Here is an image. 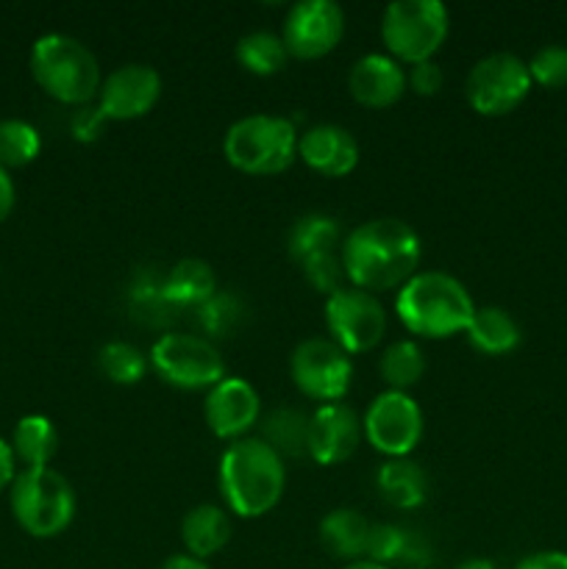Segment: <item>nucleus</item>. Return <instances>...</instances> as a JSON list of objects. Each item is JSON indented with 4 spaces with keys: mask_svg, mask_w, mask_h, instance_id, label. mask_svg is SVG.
<instances>
[{
    "mask_svg": "<svg viewBox=\"0 0 567 569\" xmlns=\"http://www.w3.org/2000/svg\"><path fill=\"white\" fill-rule=\"evenodd\" d=\"M11 450L22 467H50L59 453L61 437L44 415H26L11 433Z\"/></svg>",
    "mask_w": 567,
    "mask_h": 569,
    "instance_id": "25",
    "label": "nucleus"
},
{
    "mask_svg": "<svg viewBox=\"0 0 567 569\" xmlns=\"http://www.w3.org/2000/svg\"><path fill=\"white\" fill-rule=\"evenodd\" d=\"M372 522L361 515L359 509L350 506H339V509L328 511L320 520L317 537H320L322 550L339 561H365L367 542H370Z\"/></svg>",
    "mask_w": 567,
    "mask_h": 569,
    "instance_id": "20",
    "label": "nucleus"
},
{
    "mask_svg": "<svg viewBox=\"0 0 567 569\" xmlns=\"http://www.w3.org/2000/svg\"><path fill=\"white\" fill-rule=\"evenodd\" d=\"M442 67L434 59L417 61V64H409V70H406V83L417 94H437L442 89Z\"/></svg>",
    "mask_w": 567,
    "mask_h": 569,
    "instance_id": "35",
    "label": "nucleus"
},
{
    "mask_svg": "<svg viewBox=\"0 0 567 569\" xmlns=\"http://www.w3.org/2000/svg\"><path fill=\"white\" fill-rule=\"evenodd\" d=\"M378 370H381L387 389L409 392L415 383H420L422 372H426V353L415 339H398L381 353Z\"/></svg>",
    "mask_w": 567,
    "mask_h": 569,
    "instance_id": "27",
    "label": "nucleus"
},
{
    "mask_svg": "<svg viewBox=\"0 0 567 569\" xmlns=\"http://www.w3.org/2000/svg\"><path fill=\"white\" fill-rule=\"evenodd\" d=\"M309 417L298 409H276L265 420V442L281 456H304Z\"/></svg>",
    "mask_w": 567,
    "mask_h": 569,
    "instance_id": "30",
    "label": "nucleus"
},
{
    "mask_svg": "<svg viewBox=\"0 0 567 569\" xmlns=\"http://www.w3.org/2000/svg\"><path fill=\"white\" fill-rule=\"evenodd\" d=\"M106 117L100 114V109L94 103L78 106L70 114V133L78 139V142H94V139L103 133Z\"/></svg>",
    "mask_w": 567,
    "mask_h": 569,
    "instance_id": "34",
    "label": "nucleus"
},
{
    "mask_svg": "<svg viewBox=\"0 0 567 569\" xmlns=\"http://www.w3.org/2000/svg\"><path fill=\"white\" fill-rule=\"evenodd\" d=\"M326 326L345 353H367L387 333V311L372 292L345 283L326 298Z\"/></svg>",
    "mask_w": 567,
    "mask_h": 569,
    "instance_id": "11",
    "label": "nucleus"
},
{
    "mask_svg": "<svg viewBox=\"0 0 567 569\" xmlns=\"http://www.w3.org/2000/svg\"><path fill=\"white\" fill-rule=\"evenodd\" d=\"M31 76L53 100L67 106L94 103L98 89L103 83L98 56L92 53L83 39L72 33L50 31L33 42L31 48Z\"/></svg>",
    "mask_w": 567,
    "mask_h": 569,
    "instance_id": "4",
    "label": "nucleus"
},
{
    "mask_svg": "<svg viewBox=\"0 0 567 569\" xmlns=\"http://www.w3.org/2000/svg\"><path fill=\"white\" fill-rule=\"evenodd\" d=\"M17 459H14V450H11V445L6 442V439H0V492L3 489H9L11 483H14L17 478Z\"/></svg>",
    "mask_w": 567,
    "mask_h": 569,
    "instance_id": "37",
    "label": "nucleus"
},
{
    "mask_svg": "<svg viewBox=\"0 0 567 569\" xmlns=\"http://www.w3.org/2000/svg\"><path fill=\"white\" fill-rule=\"evenodd\" d=\"M298 159L326 178H342L359 164V142L354 131L339 122H317L300 131Z\"/></svg>",
    "mask_w": 567,
    "mask_h": 569,
    "instance_id": "17",
    "label": "nucleus"
},
{
    "mask_svg": "<svg viewBox=\"0 0 567 569\" xmlns=\"http://www.w3.org/2000/svg\"><path fill=\"white\" fill-rule=\"evenodd\" d=\"M420 237L398 217H372L359 222L342 242L348 283L372 295L404 287L420 267Z\"/></svg>",
    "mask_w": 567,
    "mask_h": 569,
    "instance_id": "1",
    "label": "nucleus"
},
{
    "mask_svg": "<svg viewBox=\"0 0 567 569\" xmlns=\"http://www.w3.org/2000/svg\"><path fill=\"white\" fill-rule=\"evenodd\" d=\"M450 31V11L442 0H392L381 14V39L400 64L434 59Z\"/></svg>",
    "mask_w": 567,
    "mask_h": 569,
    "instance_id": "7",
    "label": "nucleus"
},
{
    "mask_svg": "<svg viewBox=\"0 0 567 569\" xmlns=\"http://www.w3.org/2000/svg\"><path fill=\"white\" fill-rule=\"evenodd\" d=\"M261 417V398L248 378L226 376L206 392L203 420L222 442H237L250 433Z\"/></svg>",
    "mask_w": 567,
    "mask_h": 569,
    "instance_id": "15",
    "label": "nucleus"
},
{
    "mask_svg": "<svg viewBox=\"0 0 567 569\" xmlns=\"http://www.w3.org/2000/svg\"><path fill=\"white\" fill-rule=\"evenodd\" d=\"M376 487L381 498L395 509H420L428 498V476L417 461L387 459L376 472Z\"/></svg>",
    "mask_w": 567,
    "mask_h": 569,
    "instance_id": "22",
    "label": "nucleus"
},
{
    "mask_svg": "<svg viewBox=\"0 0 567 569\" xmlns=\"http://www.w3.org/2000/svg\"><path fill=\"white\" fill-rule=\"evenodd\" d=\"M345 28L348 20L337 0H298L284 17L281 39L295 59H320L342 42Z\"/></svg>",
    "mask_w": 567,
    "mask_h": 569,
    "instance_id": "13",
    "label": "nucleus"
},
{
    "mask_svg": "<svg viewBox=\"0 0 567 569\" xmlns=\"http://www.w3.org/2000/svg\"><path fill=\"white\" fill-rule=\"evenodd\" d=\"M17 526L33 539H53L76 520L78 498L72 483L53 467H22L9 487Z\"/></svg>",
    "mask_w": 567,
    "mask_h": 569,
    "instance_id": "5",
    "label": "nucleus"
},
{
    "mask_svg": "<svg viewBox=\"0 0 567 569\" xmlns=\"http://www.w3.org/2000/svg\"><path fill=\"white\" fill-rule=\"evenodd\" d=\"M365 439L361 417L348 403H322L309 415L306 453L322 467L348 461Z\"/></svg>",
    "mask_w": 567,
    "mask_h": 569,
    "instance_id": "16",
    "label": "nucleus"
},
{
    "mask_svg": "<svg viewBox=\"0 0 567 569\" xmlns=\"http://www.w3.org/2000/svg\"><path fill=\"white\" fill-rule=\"evenodd\" d=\"M467 339L487 356H504L520 345V326L504 306H476L467 326Z\"/></svg>",
    "mask_w": 567,
    "mask_h": 569,
    "instance_id": "23",
    "label": "nucleus"
},
{
    "mask_svg": "<svg viewBox=\"0 0 567 569\" xmlns=\"http://www.w3.org/2000/svg\"><path fill=\"white\" fill-rule=\"evenodd\" d=\"M454 569H500V567L489 559H467L461 561V565H456Z\"/></svg>",
    "mask_w": 567,
    "mask_h": 569,
    "instance_id": "40",
    "label": "nucleus"
},
{
    "mask_svg": "<svg viewBox=\"0 0 567 569\" xmlns=\"http://www.w3.org/2000/svg\"><path fill=\"white\" fill-rule=\"evenodd\" d=\"M342 569H392V567L376 565V561H354V565H345Z\"/></svg>",
    "mask_w": 567,
    "mask_h": 569,
    "instance_id": "41",
    "label": "nucleus"
},
{
    "mask_svg": "<svg viewBox=\"0 0 567 569\" xmlns=\"http://www.w3.org/2000/svg\"><path fill=\"white\" fill-rule=\"evenodd\" d=\"M14 203H17L14 181H11L9 170H3V167H0V222H6V217L14 211Z\"/></svg>",
    "mask_w": 567,
    "mask_h": 569,
    "instance_id": "38",
    "label": "nucleus"
},
{
    "mask_svg": "<svg viewBox=\"0 0 567 569\" xmlns=\"http://www.w3.org/2000/svg\"><path fill=\"white\" fill-rule=\"evenodd\" d=\"M159 569H211V567L189 553H176V556H170V559L161 561Z\"/></svg>",
    "mask_w": 567,
    "mask_h": 569,
    "instance_id": "39",
    "label": "nucleus"
},
{
    "mask_svg": "<svg viewBox=\"0 0 567 569\" xmlns=\"http://www.w3.org/2000/svg\"><path fill=\"white\" fill-rule=\"evenodd\" d=\"M472 311L476 303L465 283L442 270H417L395 298V315L406 331L426 339H448L467 331Z\"/></svg>",
    "mask_w": 567,
    "mask_h": 569,
    "instance_id": "3",
    "label": "nucleus"
},
{
    "mask_svg": "<svg viewBox=\"0 0 567 569\" xmlns=\"http://www.w3.org/2000/svg\"><path fill=\"white\" fill-rule=\"evenodd\" d=\"M233 522L228 517L226 506L198 503L183 515L181 520V542L183 553L195 556L200 561H209L231 542Z\"/></svg>",
    "mask_w": 567,
    "mask_h": 569,
    "instance_id": "19",
    "label": "nucleus"
},
{
    "mask_svg": "<svg viewBox=\"0 0 567 569\" xmlns=\"http://www.w3.org/2000/svg\"><path fill=\"white\" fill-rule=\"evenodd\" d=\"M531 81L545 89L567 87V48L565 44H545L528 61Z\"/></svg>",
    "mask_w": 567,
    "mask_h": 569,
    "instance_id": "32",
    "label": "nucleus"
},
{
    "mask_svg": "<svg viewBox=\"0 0 567 569\" xmlns=\"http://www.w3.org/2000/svg\"><path fill=\"white\" fill-rule=\"evenodd\" d=\"M534 81L528 61L509 50H495L470 67L465 81V98L478 114L500 117L515 111L531 92Z\"/></svg>",
    "mask_w": 567,
    "mask_h": 569,
    "instance_id": "9",
    "label": "nucleus"
},
{
    "mask_svg": "<svg viewBox=\"0 0 567 569\" xmlns=\"http://www.w3.org/2000/svg\"><path fill=\"white\" fill-rule=\"evenodd\" d=\"M98 365L109 381L122 383V387H133V383H139L145 378L150 359L133 342L111 339V342H106L98 350Z\"/></svg>",
    "mask_w": 567,
    "mask_h": 569,
    "instance_id": "28",
    "label": "nucleus"
},
{
    "mask_svg": "<svg viewBox=\"0 0 567 569\" xmlns=\"http://www.w3.org/2000/svg\"><path fill=\"white\" fill-rule=\"evenodd\" d=\"M289 376L306 398L317 403H342L354 383V361L331 337H309L295 345Z\"/></svg>",
    "mask_w": 567,
    "mask_h": 569,
    "instance_id": "10",
    "label": "nucleus"
},
{
    "mask_svg": "<svg viewBox=\"0 0 567 569\" xmlns=\"http://www.w3.org/2000/svg\"><path fill=\"white\" fill-rule=\"evenodd\" d=\"M222 506L242 520H256L276 509L287 489L284 456L261 437L228 442L217 465Z\"/></svg>",
    "mask_w": 567,
    "mask_h": 569,
    "instance_id": "2",
    "label": "nucleus"
},
{
    "mask_svg": "<svg viewBox=\"0 0 567 569\" xmlns=\"http://www.w3.org/2000/svg\"><path fill=\"white\" fill-rule=\"evenodd\" d=\"M409 548H411V539L404 528L392 526V522H372L365 561H376V565L392 567V561H400L409 556Z\"/></svg>",
    "mask_w": 567,
    "mask_h": 569,
    "instance_id": "31",
    "label": "nucleus"
},
{
    "mask_svg": "<svg viewBox=\"0 0 567 569\" xmlns=\"http://www.w3.org/2000/svg\"><path fill=\"white\" fill-rule=\"evenodd\" d=\"M342 228L339 220L331 214H320V211H311L295 220V226L289 228L287 248L289 256L295 261H306L317 253H334V250H342Z\"/></svg>",
    "mask_w": 567,
    "mask_h": 569,
    "instance_id": "24",
    "label": "nucleus"
},
{
    "mask_svg": "<svg viewBox=\"0 0 567 569\" xmlns=\"http://www.w3.org/2000/svg\"><path fill=\"white\" fill-rule=\"evenodd\" d=\"M217 295L215 267L198 256L176 261L161 281V298L176 306H206Z\"/></svg>",
    "mask_w": 567,
    "mask_h": 569,
    "instance_id": "21",
    "label": "nucleus"
},
{
    "mask_svg": "<svg viewBox=\"0 0 567 569\" xmlns=\"http://www.w3.org/2000/svg\"><path fill=\"white\" fill-rule=\"evenodd\" d=\"M237 61L253 76H276L287 67L289 50L284 44L281 33H272L259 28V31H248L237 39Z\"/></svg>",
    "mask_w": 567,
    "mask_h": 569,
    "instance_id": "26",
    "label": "nucleus"
},
{
    "mask_svg": "<svg viewBox=\"0 0 567 569\" xmlns=\"http://www.w3.org/2000/svg\"><path fill=\"white\" fill-rule=\"evenodd\" d=\"M406 89V64L389 53L359 56L348 72V92L367 109H387L398 103Z\"/></svg>",
    "mask_w": 567,
    "mask_h": 569,
    "instance_id": "18",
    "label": "nucleus"
},
{
    "mask_svg": "<svg viewBox=\"0 0 567 569\" xmlns=\"http://www.w3.org/2000/svg\"><path fill=\"white\" fill-rule=\"evenodd\" d=\"M422 409L409 392L384 389L361 417L365 439L387 459H406L422 439Z\"/></svg>",
    "mask_w": 567,
    "mask_h": 569,
    "instance_id": "12",
    "label": "nucleus"
},
{
    "mask_svg": "<svg viewBox=\"0 0 567 569\" xmlns=\"http://www.w3.org/2000/svg\"><path fill=\"white\" fill-rule=\"evenodd\" d=\"M42 150V137L37 128L26 120H0V167L17 170V167L31 164Z\"/></svg>",
    "mask_w": 567,
    "mask_h": 569,
    "instance_id": "29",
    "label": "nucleus"
},
{
    "mask_svg": "<svg viewBox=\"0 0 567 569\" xmlns=\"http://www.w3.org/2000/svg\"><path fill=\"white\" fill-rule=\"evenodd\" d=\"M300 131L281 114H245L228 126L222 153L248 176H276L298 159Z\"/></svg>",
    "mask_w": 567,
    "mask_h": 569,
    "instance_id": "6",
    "label": "nucleus"
},
{
    "mask_svg": "<svg viewBox=\"0 0 567 569\" xmlns=\"http://www.w3.org/2000/svg\"><path fill=\"white\" fill-rule=\"evenodd\" d=\"M161 98V76L153 64L128 61L115 67L98 89L94 106L106 120H137L145 117Z\"/></svg>",
    "mask_w": 567,
    "mask_h": 569,
    "instance_id": "14",
    "label": "nucleus"
},
{
    "mask_svg": "<svg viewBox=\"0 0 567 569\" xmlns=\"http://www.w3.org/2000/svg\"><path fill=\"white\" fill-rule=\"evenodd\" d=\"M300 270H304L306 281L311 283L320 292L331 295L337 289H342L348 283L342 264V250H334V253H317L311 259L300 261Z\"/></svg>",
    "mask_w": 567,
    "mask_h": 569,
    "instance_id": "33",
    "label": "nucleus"
},
{
    "mask_svg": "<svg viewBox=\"0 0 567 569\" xmlns=\"http://www.w3.org/2000/svg\"><path fill=\"white\" fill-rule=\"evenodd\" d=\"M515 569H567L565 550H539V553L526 556Z\"/></svg>",
    "mask_w": 567,
    "mask_h": 569,
    "instance_id": "36",
    "label": "nucleus"
},
{
    "mask_svg": "<svg viewBox=\"0 0 567 569\" xmlns=\"http://www.w3.org/2000/svg\"><path fill=\"white\" fill-rule=\"evenodd\" d=\"M150 367L165 383L176 389H206L226 378V361L215 342L187 331L161 333L150 348Z\"/></svg>",
    "mask_w": 567,
    "mask_h": 569,
    "instance_id": "8",
    "label": "nucleus"
}]
</instances>
